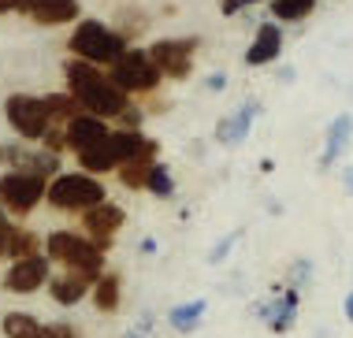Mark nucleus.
<instances>
[{"instance_id": "obj_1", "label": "nucleus", "mask_w": 353, "mask_h": 338, "mask_svg": "<svg viewBox=\"0 0 353 338\" xmlns=\"http://www.w3.org/2000/svg\"><path fill=\"white\" fill-rule=\"evenodd\" d=\"M63 74H68L71 97L90 115H97V119H123V112H127V93L112 82V74H101L97 67L85 63V60H68Z\"/></svg>"}, {"instance_id": "obj_2", "label": "nucleus", "mask_w": 353, "mask_h": 338, "mask_svg": "<svg viewBox=\"0 0 353 338\" xmlns=\"http://www.w3.org/2000/svg\"><path fill=\"white\" fill-rule=\"evenodd\" d=\"M138 157H157V141L141 138L138 130H116V134H108L97 149L82 152L79 160H82V168L90 171V175H104V171L123 168V163H130Z\"/></svg>"}, {"instance_id": "obj_3", "label": "nucleus", "mask_w": 353, "mask_h": 338, "mask_svg": "<svg viewBox=\"0 0 353 338\" xmlns=\"http://www.w3.org/2000/svg\"><path fill=\"white\" fill-rule=\"evenodd\" d=\"M45 253H49V260L63 264L74 275H90V279L104 275V249L93 238L71 235V230H52L45 238Z\"/></svg>"}, {"instance_id": "obj_4", "label": "nucleus", "mask_w": 353, "mask_h": 338, "mask_svg": "<svg viewBox=\"0 0 353 338\" xmlns=\"http://www.w3.org/2000/svg\"><path fill=\"white\" fill-rule=\"evenodd\" d=\"M71 52L79 56V60L93 63V67L97 63L116 67L123 56H127V37L108 30V26H101V23H82L79 30L71 34Z\"/></svg>"}, {"instance_id": "obj_5", "label": "nucleus", "mask_w": 353, "mask_h": 338, "mask_svg": "<svg viewBox=\"0 0 353 338\" xmlns=\"http://www.w3.org/2000/svg\"><path fill=\"white\" fill-rule=\"evenodd\" d=\"M49 205L63 208V212H90L104 205V186L93 175H56L49 186Z\"/></svg>"}, {"instance_id": "obj_6", "label": "nucleus", "mask_w": 353, "mask_h": 338, "mask_svg": "<svg viewBox=\"0 0 353 338\" xmlns=\"http://www.w3.org/2000/svg\"><path fill=\"white\" fill-rule=\"evenodd\" d=\"M4 115H8V123H12L26 141L45 138V134H49V123H52L49 101H41V97H26V93L8 97V101H4Z\"/></svg>"}, {"instance_id": "obj_7", "label": "nucleus", "mask_w": 353, "mask_h": 338, "mask_svg": "<svg viewBox=\"0 0 353 338\" xmlns=\"http://www.w3.org/2000/svg\"><path fill=\"white\" fill-rule=\"evenodd\" d=\"M41 197H49V186H45V179H37V175L8 171V175L0 179V208L12 212V216H26V212H34V205Z\"/></svg>"}, {"instance_id": "obj_8", "label": "nucleus", "mask_w": 353, "mask_h": 338, "mask_svg": "<svg viewBox=\"0 0 353 338\" xmlns=\"http://www.w3.org/2000/svg\"><path fill=\"white\" fill-rule=\"evenodd\" d=\"M112 82H116L123 93H149L152 86L160 82V71H157V63H152L149 52L130 48V52L112 67Z\"/></svg>"}, {"instance_id": "obj_9", "label": "nucleus", "mask_w": 353, "mask_h": 338, "mask_svg": "<svg viewBox=\"0 0 353 338\" xmlns=\"http://www.w3.org/2000/svg\"><path fill=\"white\" fill-rule=\"evenodd\" d=\"M194 48H197L194 37H171V41L152 45L149 56H152V63H157L160 74H168V79H186L190 63H194Z\"/></svg>"}, {"instance_id": "obj_10", "label": "nucleus", "mask_w": 353, "mask_h": 338, "mask_svg": "<svg viewBox=\"0 0 353 338\" xmlns=\"http://www.w3.org/2000/svg\"><path fill=\"white\" fill-rule=\"evenodd\" d=\"M41 283H52L49 279V257H41V253L15 260L4 275V290H12V294H34V290H41Z\"/></svg>"}, {"instance_id": "obj_11", "label": "nucleus", "mask_w": 353, "mask_h": 338, "mask_svg": "<svg viewBox=\"0 0 353 338\" xmlns=\"http://www.w3.org/2000/svg\"><path fill=\"white\" fill-rule=\"evenodd\" d=\"M0 160L12 171L37 175V179H49V175H56V168H60L56 152H30V149H23V145H0Z\"/></svg>"}, {"instance_id": "obj_12", "label": "nucleus", "mask_w": 353, "mask_h": 338, "mask_svg": "<svg viewBox=\"0 0 353 338\" xmlns=\"http://www.w3.org/2000/svg\"><path fill=\"white\" fill-rule=\"evenodd\" d=\"M82 227H85V235L97 241L101 249H108L112 238H116V230L123 227V208H116V205H108V201H104L101 208H90V212H85V216H82Z\"/></svg>"}, {"instance_id": "obj_13", "label": "nucleus", "mask_w": 353, "mask_h": 338, "mask_svg": "<svg viewBox=\"0 0 353 338\" xmlns=\"http://www.w3.org/2000/svg\"><path fill=\"white\" fill-rule=\"evenodd\" d=\"M256 316H261L264 324L272 327L275 335H286L294 327V320H298V290H283L279 297H272V301H264L261 308H256Z\"/></svg>"}, {"instance_id": "obj_14", "label": "nucleus", "mask_w": 353, "mask_h": 338, "mask_svg": "<svg viewBox=\"0 0 353 338\" xmlns=\"http://www.w3.org/2000/svg\"><path fill=\"white\" fill-rule=\"evenodd\" d=\"M63 134H68V145H71V149L82 157V152L97 149V145H101L104 138H108L112 130L104 127V119H97V115H74Z\"/></svg>"}, {"instance_id": "obj_15", "label": "nucleus", "mask_w": 353, "mask_h": 338, "mask_svg": "<svg viewBox=\"0 0 353 338\" xmlns=\"http://www.w3.org/2000/svg\"><path fill=\"white\" fill-rule=\"evenodd\" d=\"M279 52H283V30H279V23H261V26H256L253 45L245 48V63H250V67L272 63Z\"/></svg>"}, {"instance_id": "obj_16", "label": "nucleus", "mask_w": 353, "mask_h": 338, "mask_svg": "<svg viewBox=\"0 0 353 338\" xmlns=\"http://www.w3.org/2000/svg\"><path fill=\"white\" fill-rule=\"evenodd\" d=\"M30 19L45 26H60L79 19V0H34L30 4Z\"/></svg>"}, {"instance_id": "obj_17", "label": "nucleus", "mask_w": 353, "mask_h": 338, "mask_svg": "<svg viewBox=\"0 0 353 338\" xmlns=\"http://www.w3.org/2000/svg\"><path fill=\"white\" fill-rule=\"evenodd\" d=\"M90 283H97V279H90V275H60V279H52L49 283V294H52V301L56 305H79L85 294H90Z\"/></svg>"}, {"instance_id": "obj_18", "label": "nucleus", "mask_w": 353, "mask_h": 338, "mask_svg": "<svg viewBox=\"0 0 353 338\" xmlns=\"http://www.w3.org/2000/svg\"><path fill=\"white\" fill-rule=\"evenodd\" d=\"M350 134H353V115H339L327 127V145H323V157H320L323 168H331V163L342 157V149L350 145Z\"/></svg>"}, {"instance_id": "obj_19", "label": "nucleus", "mask_w": 353, "mask_h": 338, "mask_svg": "<svg viewBox=\"0 0 353 338\" xmlns=\"http://www.w3.org/2000/svg\"><path fill=\"white\" fill-rule=\"evenodd\" d=\"M253 115H256V104H245L238 115H231V119H219V127H216V138L223 141V145H238L250 134V123H253Z\"/></svg>"}, {"instance_id": "obj_20", "label": "nucleus", "mask_w": 353, "mask_h": 338, "mask_svg": "<svg viewBox=\"0 0 353 338\" xmlns=\"http://www.w3.org/2000/svg\"><path fill=\"white\" fill-rule=\"evenodd\" d=\"M119 290H123V283H119L116 272H104L97 279V286H93V305H97V312H116L119 308Z\"/></svg>"}, {"instance_id": "obj_21", "label": "nucleus", "mask_w": 353, "mask_h": 338, "mask_svg": "<svg viewBox=\"0 0 353 338\" xmlns=\"http://www.w3.org/2000/svg\"><path fill=\"white\" fill-rule=\"evenodd\" d=\"M205 308H208V301H186V305H175L168 312V320H171V327L175 331H183V335H190V331H197V324H201V316H205Z\"/></svg>"}, {"instance_id": "obj_22", "label": "nucleus", "mask_w": 353, "mask_h": 338, "mask_svg": "<svg viewBox=\"0 0 353 338\" xmlns=\"http://www.w3.org/2000/svg\"><path fill=\"white\" fill-rule=\"evenodd\" d=\"M152 168H157V157H138V160L123 163V168H119V179H123V186H130V190H141V186H149V179H152Z\"/></svg>"}, {"instance_id": "obj_23", "label": "nucleus", "mask_w": 353, "mask_h": 338, "mask_svg": "<svg viewBox=\"0 0 353 338\" xmlns=\"http://www.w3.org/2000/svg\"><path fill=\"white\" fill-rule=\"evenodd\" d=\"M316 0H272V15L279 23H301V19L312 15Z\"/></svg>"}, {"instance_id": "obj_24", "label": "nucleus", "mask_w": 353, "mask_h": 338, "mask_svg": "<svg viewBox=\"0 0 353 338\" xmlns=\"http://www.w3.org/2000/svg\"><path fill=\"white\" fill-rule=\"evenodd\" d=\"M41 327L45 324H37L34 316H26V312H8L4 316V335L8 338H41Z\"/></svg>"}, {"instance_id": "obj_25", "label": "nucleus", "mask_w": 353, "mask_h": 338, "mask_svg": "<svg viewBox=\"0 0 353 338\" xmlns=\"http://www.w3.org/2000/svg\"><path fill=\"white\" fill-rule=\"evenodd\" d=\"M149 190L157 193V197H171V193H175V179H171V171L164 168V163H157V168H152Z\"/></svg>"}, {"instance_id": "obj_26", "label": "nucleus", "mask_w": 353, "mask_h": 338, "mask_svg": "<svg viewBox=\"0 0 353 338\" xmlns=\"http://www.w3.org/2000/svg\"><path fill=\"white\" fill-rule=\"evenodd\" d=\"M45 101H49V112H52V119H74V97H63V93H52V97H45Z\"/></svg>"}, {"instance_id": "obj_27", "label": "nucleus", "mask_w": 353, "mask_h": 338, "mask_svg": "<svg viewBox=\"0 0 353 338\" xmlns=\"http://www.w3.org/2000/svg\"><path fill=\"white\" fill-rule=\"evenodd\" d=\"M15 235H19V227L8 219V212L0 208V257H12V241H15Z\"/></svg>"}, {"instance_id": "obj_28", "label": "nucleus", "mask_w": 353, "mask_h": 338, "mask_svg": "<svg viewBox=\"0 0 353 338\" xmlns=\"http://www.w3.org/2000/svg\"><path fill=\"white\" fill-rule=\"evenodd\" d=\"M41 338H79V331H74L71 324H45Z\"/></svg>"}, {"instance_id": "obj_29", "label": "nucleus", "mask_w": 353, "mask_h": 338, "mask_svg": "<svg viewBox=\"0 0 353 338\" xmlns=\"http://www.w3.org/2000/svg\"><path fill=\"white\" fill-rule=\"evenodd\" d=\"M309 275H312V264H309V260H298V264L290 268V283H294V290L309 283Z\"/></svg>"}, {"instance_id": "obj_30", "label": "nucleus", "mask_w": 353, "mask_h": 338, "mask_svg": "<svg viewBox=\"0 0 353 338\" xmlns=\"http://www.w3.org/2000/svg\"><path fill=\"white\" fill-rule=\"evenodd\" d=\"M234 238H238V235H227L223 241H219V246L212 249V253H208V264H219V260H223L227 253H231V246H234Z\"/></svg>"}, {"instance_id": "obj_31", "label": "nucleus", "mask_w": 353, "mask_h": 338, "mask_svg": "<svg viewBox=\"0 0 353 338\" xmlns=\"http://www.w3.org/2000/svg\"><path fill=\"white\" fill-rule=\"evenodd\" d=\"M34 0H0V15L4 12H30Z\"/></svg>"}, {"instance_id": "obj_32", "label": "nucleus", "mask_w": 353, "mask_h": 338, "mask_svg": "<svg viewBox=\"0 0 353 338\" xmlns=\"http://www.w3.org/2000/svg\"><path fill=\"white\" fill-rule=\"evenodd\" d=\"M242 4H256V0H223V15H234Z\"/></svg>"}, {"instance_id": "obj_33", "label": "nucleus", "mask_w": 353, "mask_h": 338, "mask_svg": "<svg viewBox=\"0 0 353 338\" xmlns=\"http://www.w3.org/2000/svg\"><path fill=\"white\" fill-rule=\"evenodd\" d=\"M223 86H227L223 74H212V79H208V90H223Z\"/></svg>"}, {"instance_id": "obj_34", "label": "nucleus", "mask_w": 353, "mask_h": 338, "mask_svg": "<svg viewBox=\"0 0 353 338\" xmlns=\"http://www.w3.org/2000/svg\"><path fill=\"white\" fill-rule=\"evenodd\" d=\"M346 320H353V290H350V297H346Z\"/></svg>"}, {"instance_id": "obj_35", "label": "nucleus", "mask_w": 353, "mask_h": 338, "mask_svg": "<svg viewBox=\"0 0 353 338\" xmlns=\"http://www.w3.org/2000/svg\"><path fill=\"white\" fill-rule=\"evenodd\" d=\"M346 190H350V193H353V168H350V171H346Z\"/></svg>"}, {"instance_id": "obj_36", "label": "nucleus", "mask_w": 353, "mask_h": 338, "mask_svg": "<svg viewBox=\"0 0 353 338\" xmlns=\"http://www.w3.org/2000/svg\"><path fill=\"white\" fill-rule=\"evenodd\" d=\"M130 338H141V335H130Z\"/></svg>"}]
</instances>
